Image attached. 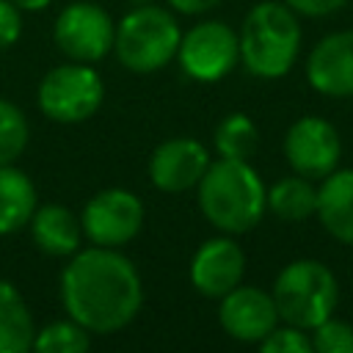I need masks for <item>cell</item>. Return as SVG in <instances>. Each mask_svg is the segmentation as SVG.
<instances>
[{"label":"cell","instance_id":"obj_1","mask_svg":"<svg viewBox=\"0 0 353 353\" xmlns=\"http://www.w3.org/2000/svg\"><path fill=\"white\" fill-rule=\"evenodd\" d=\"M61 303L91 334H116L135 320L143 303L141 276L121 251L91 245L74 251L61 273Z\"/></svg>","mask_w":353,"mask_h":353},{"label":"cell","instance_id":"obj_2","mask_svg":"<svg viewBox=\"0 0 353 353\" xmlns=\"http://www.w3.org/2000/svg\"><path fill=\"white\" fill-rule=\"evenodd\" d=\"M196 190L201 215L223 234L251 232L268 210V190L251 160H210Z\"/></svg>","mask_w":353,"mask_h":353},{"label":"cell","instance_id":"obj_3","mask_svg":"<svg viewBox=\"0 0 353 353\" xmlns=\"http://www.w3.org/2000/svg\"><path fill=\"white\" fill-rule=\"evenodd\" d=\"M237 39L243 66L262 80L284 77L301 52V25L284 0L256 3L245 14Z\"/></svg>","mask_w":353,"mask_h":353},{"label":"cell","instance_id":"obj_4","mask_svg":"<svg viewBox=\"0 0 353 353\" xmlns=\"http://www.w3.org/2000/svg\"><path fill=\"white\" fill-rule=\"evenodd\" d=\"M179 22L168 8L154 3L132 6L116 25L113 52L119 63L135 74H152L168 66L179 50Z\"/></svg>","mask_w":353,"mask_h":353},{"label":"cell","instance_id":"obj_5","mask_svg":"<svg viewBox=\"0 0 353 353\" xmlns=\"http://www.w3.org/2000/svg\"><path fill=\"white\" fill-rule=\"evenodd\" d=\"M273 301L279 320L312 331L328 320L339 303V284L320 259H295L284 265L273 281Z\"/></svg>","mask_w":353,"mask_h":353},{"label":"cell","instance_id":"obj_6","mask_svg":"<svg viewBox=\"0 0 353 353\" xmlns=\"http://www.w3.org/2000/svg\"><path fill=\"white\" fill-rule=\"evenodd\" d=\"M105 99V83L91 63L69 61L52 66L36 91L39 110L58 124H77L91 119Z\"/></svg>","mask_w":353,"mask_h":353},{"label":"cell","instance_id":"obj_7","mask_svg":"<svg viewBox=\"0 0 353 353\" xmlns=\"http://www.w3.org/2000/svg\"><path fill=\"white\" fill-rule=\"evenodd\" d=\"M176 61L182 72L199 83L226 77L240 61V39L221 19H204L179 39Z\"/></svg>","mask_w":353,"mask_h":353},{"label":"cell","instance_id":"obj_8","mask_svg":"<svg viewBox=\"0 0 353 353\" xmlns=\"http://www.w3.org/2000/svg\"><path fill=\"white\" fill-rule=\"evenodd\" d=\"M52 39L69 61L97 63L113 50L116 25L102 6L77 0L61 8L52 28Z\"/></svg>","mask_w":353,"mask_h":353},{"label":"cell","instance_id":"obj_9","mask_svg":"<svg viewBox=\"0 0 353 353\" xmlns=\"http://www.w3.org/2000/svg\"><path fill=\"white\" fill-rule=\"evenodd\" d=\"M83 237L91 245L121 248L127 245L143 226V204L132 190L105 188L88 199L80 215Z\"/></svg>","mask_w":353,"mask_h":353},{"label":"cell","instance_id":"obj_10","mask_svg":"<svg viewBox=\"0 0 353 353\" xmlns=\"http://www.w3.org/2000/svg\"><path fill=\"white\" fill-rule=\"evenodd\" d=\"M284 157L290 168L306 179L328 176L342 157L336 127L320 116H301L284 135Z\"/></svg>","mask_w":353,"mask_h":353},{"label":"cell","instance_id":"obj_11","mask_svg":"<svg viewBox=\"0 0 353 353\" xmlns=\"http://www.w3.org/2000/svg\"><path fill=\"white\" fill-rule=\"evenodd\" d=\"M221 328L237 342H262L279 325V309L270 292L248 284H237L221 298Z\"/></svg>","mask_w":353,"mask_h":353},{"label":"cell","instance_id":"obj_12","mask_svg":"<svg viewBox=\"0 0 353 353\" xmlns=\"http://www.w3.org/2000/svg\"><path fill=\"white\" fill-rule=\"evenodd\" d=\"M210 165V152L196 138L163 141L149 157V179L163 193H185L199 185Z\"/></svg>","mask_w":353,"mask_h":353},{"label":"cell","instance_id":"obj_13","mask_svg":"<svg viewBox=\"0 0 353 353\" xmlns=\"http://www.w3.org/2000/svg\"><path fill=\"white\" fill-rule=\"evenodd\" d=\"M306 80L323 97H353V30L328 33L312 47Z\"/></svg>","mask_w":353,"mask_h":353},{"label":"cell","instance_id":"obj_14","mask_svg":"<svg viewBox=\"0 0 353 353\" xmlns=\"http://www.w3.org/2000/svg\"><path fill=\"white\" fill-rule=\"evenodd\" d=\"M245 254L232 237L201 243L190 259V284L207 298H223L243 281Z\"/></svg>","mask_w":353,"mask_h":353},{"label":"cell","instance_id":"obj_15","mask_svg":"<svg viewBox=\"0 0 353 353\" xmlns=\"http://www.w3.org/2000/svg\"><path fill=\"white\" fill-rule=\"evenodd\" d=\"M314 215L334 240L353 245V168H334L323 176Z\"/></svg>","mask_w":353,"mask_h":353},{"label":"cell","instance_id":"obj_16","mask_svg":"<svg viewBox=\"0 0 353 353\" xmlns=\"http://www.w3.org/2000/svg\"><path fill=\"white\" fill-rule=\"evenodd\" d=\"M30 237L47 256H72L80 248L83 226L72 210L61 204H44L30 215Z\"/></svg>","mask_w":353,"mask_h":353},{"label":"cell","instance_id":"obj_17","mask_svg":"<svg viewBox=\"0 0 353 353\" xmlns=\"http://www.w3.org/2000/svg\"><path fill=\"white\" fill-rule=\"evenodd\" d=\"M36 185L14 163L0 165V234H14L36 212Z\"/></svg>","mask_w":353,"mask_h":353},{"label":"cell","instance_id":"obj_18","mask_svg":"<svg viewBox=\"0 0 353 353\" xmlns=\"http://www.w3.org/2000/svg\"><path fill=\"white\" fill-rule=\"evenodd\" d=\"M36 325L19 290L0 279V353H25L33 347Z\"/></svg>","mask_w":353,"mask_h":353},{"label":"cell","instance_id":"obj_19","mask_svg":"<svg viewBox=\"0 0 353 353\" xmlns=\"http://www.w3.org/2000/svg\"><path fill=\"white\" fill-rule=\"evenodd\" d=\"M268 210L287 223H301L317 212V188L312 179L292 174L268 188Z\"/></svg>","mask_w":353,"mask_h":353},{"label":"cell","instance_id":"obj_20","mask_svg":"<svg viewBox=\"0 0 353 353\" xmlns=\"http://www.w3.org/2000/svg\"><path fill=\"white\" fill-rule=\"evenodd\" d=\"M212 143H215L218 157L251 160L254 152H256V146H259V130H256V124L245 113H229L215 127Z\"/></svg>","mask_w":353,"mask_h":353},{"label":"cell","instance_id":"obj_21","mask_svg":"<svg viewBox=\"0 0 353 353\" xmlns=\"http://www.w3.org/2000/svg\"><path fill=\"white\" fill-rule=\"evenodd\" d=\"M91 347V331L66 314V320L47 323L36 328L33 350L36 353H83Z\"/></svg>","mask_w":353,"mask_h":353},{"label":"cell","instance_id":"obj_22","mask_svg":"<svg viewBox=\"0 0 353 353\" xmlns=\"http://www.w3.org/2000/svg\"><path fill=\"white\" fill-rule=\"evenodd\" d=\"M28 119L25 113L8 102V99H0V165H8L14 163L25 146H28Z\"/></svg>","mask_w":353,"mask_h":353},{"label":"cell","instance_id":"obj_23","mask_svg":"<svg viewBox=\"0 0 353 353\" xmlns=\"http://www.w3.org/2000/svg\"><path fill=\"white\" fill-rule=\"evenodd\" d=\"M312 350L317 353H353V325L334 314L309 331Z\"/></svg>","mask_w":353,"mask_h":353},{"label":"cell","instance_id":"obj_24","mask_svg":"<svg viewBox=\"0 0 353 353\" xmlns=\"http://www.w3.org/2000/svg\"><path fill=\"white\" fill-rule=\"evenodd\" d=\"M262 353H312V336L309 331L298 328V325H276L262 342H259Z\"/></svg>","mask_w":353,"mask_h":353},{"label":"cell","instance_id":"obj_25","mask_svg":"<svg viewBox=\"0 0 353 353\" xmlns=\"http://www.w3.org/2000/svg\"><path fill=\"white\" fill-rule=\"evenodd\" d=\"M22 36V11L11 0H0V50L17 44Z\"/></svg>","mask_w":353,"mask_h":353},{"label":"cell","instance_id":"obj_26","mask_svg":"<svg viewBox=\"0 0 353 353\" xmlns=\"http://www.w3.org/2000/svg\"><path fill=\"white\" fill-rule=\"evenodd\" d=\"M295 14L303 17H328L334 11H339L347 0H284Z\"/></svg>","mask_w":353,"mask_h":353},{"label":"cell","instance_id":"obj_27","mask_svg":"<svg viewBox=\"0 0 353 353\" xmlns=\"http://www.w3.org/2000/svg\"><path fill=\"white\" fill-rule=\"evenodd\" d=\"M221 0H168V6L176 11V14H185V17H196V14H204L210 8H215Z\"/></svg>","mask_w":353,"mask_h":353},{"label":"cell","instance_id":"obj_28","mask_svg":"<svg viewBox=\"0 0 353 353\" xmlns=\"http://www.w3.org/2000/svg\"><path fill=\"white\" fill-rule=\"evenodd\" d=\"M19 11H41V8H47L52 0H11Z\"/></svg>","mask_w":353,"mask_h":353},{"label":"cell","instance_id":"obj_29","mask_svg":"<svg viewBox=\"0 0 353 353\" xmlns=\"http://www.w3.org/2000/svg\"><path fill=\"white\" fill-rule=\"evenodd\" d=\"M130 6H146V3H154V0H127Z\"/></svg>","mask_w":353,"mask_h":353}]
</instances>
